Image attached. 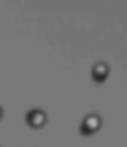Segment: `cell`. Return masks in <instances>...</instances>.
I'll return each mask as SVG.
<instances>
[{
    "instance_id": "obj_3",
    "label": "cell",
    "mask_w": 127,
    "mask_h": 147,
    "mask_svg": "<svg viewBox=\"0 0 127 147\" xmlns=\"http://www.w3.org/2000/svg\"><path fill=\"white\" fill-rule=\"evenodd\" d=\"M108 75H110V66L107 64V62H103V60L96 62L91 68V78L94 82L99 84L107 79Z\"/></svg>"
},
{
    "instance_id": "obj_2",
    "label": "cell",
    "mask_w": 127,
    "mask_h": 147,
    "mask_svg": "<svg viewBox=\"0 0 127 147\" xmlns=\"http://www.w3.org/2000/svg\"><path fill=\"white\" fill-rule=\"evenodd\" d=\"M26 122L34 130H40V128H43L47 124V114L43 110L34 109L27 112Z\"/></svg>"
},
{
    "instance_id": "obj_1",
    "label": "cell",
    "mask_w": 127,
    "mask_h": 147,
    "mask_svg": "<svg viewBox=\"0 0 127 147\" xmlns=\"http://www.w3.org/2000/svg\"><path fill=\"white\" fill-rule=\"evenodd\" d=\"M102 127V118L99 114L91 112L84 116V119L80 123V134L82 135H93L95 132L99 131V128Z\"/></svg>"
}]
</instances>
